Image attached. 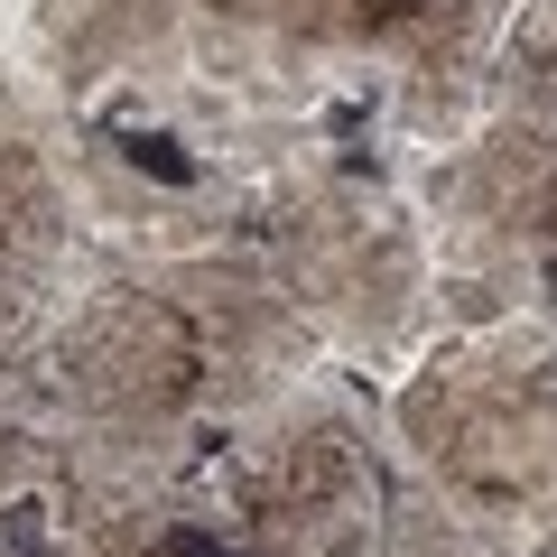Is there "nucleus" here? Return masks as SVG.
I'll list each match as a JSON object with an SVG mask.
<instances>
[{"instance_id":"1","label":"nucleus","mask_w":557,"mask_h":557,"mask_svg":"<svg viewBox=\"0 0 557 557\" xmlns=\"http://www.w3.org/2000/svg\"><path fill=\"white\" fill-rule=\"evenodd\" d=\"M112 149L139 168V177H159V186H186V177H196V159H186L177 139H159V131H121Z\"/></svg>"},{"instance_id":"2","label":"nucleus","mask_w":557,"mask_h":557,"mask_svg":"<svg viewBox=\"0 0 557 557\" xmlns=\"http://www.w3.org/2000/svg\"><path fill=\"white\" fill-rule=\"evenodd\" d=\"M168 548H177V557H242V548H223V539H205V530H177Z\"/></svg>"}]
</instances>
